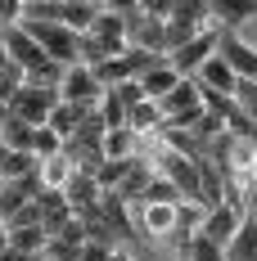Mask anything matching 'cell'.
Here are the masks:
<instances>
[{
  "label": "cell",
  "mask_w": 257,
  "mask_h": 261,
  "mask_svg": "<svg viewBox=\"0 0 257 261\" xmlns=\"http://www.w3.org/2000/svg\"><path fill=\"white\" fill-rule=\"evenodd\" d=\"M127 18L122 14H113L108 5L100 9V18L90 23V32L81 36V63L86 68H95L104 59H118V54H127Z\"/></svg>",
  "instance_id": "cell-1"
},
{
  "label": "cell",
  "mask_w": 257,
  "mask_h": 261,
  "mask_svg": "<svg viewBox=\"0 0 257 261\" xmlns=\"http://www.w3.org/2000/svg\"><path fill=\"white\" fill-rule=\"evenodd\" d=\"M203 27H207V5L203 0H180V5H172V14H167V23H162V50L176 54L180 45H190Z\"/></svg>",
  "instance_id": "cell-2"
},
{
  "label": "cell",
  "mask_w": 257,
  "mask_h": 261,
  "mask_svg": "<svg viewBox=\"0 0 257 261\" xmlns=\"http://www.w3.org/2000/svg\"><path fill=\"white\" fill-rule=\"evenodd\" d=\"M54 104H59V90H45V86H23V90L9 99V113L36 130V126H45V117H50Z\"/></svg>",
  "instance_id": "cell-3"
},
{
  "label": "cell",
  "mask_w": 257,
  "mask_h": 261,
  "mask_svg": "<svg viewBox=\"0 0 257 261\" xmlns=\"http://www.w3.org/2000/svg\"><path fill=\"white\" fill-rule=\"evenodd\" d=\"M217 41H221V32H212V27H203L190 45H180L176 54H167V63H172V72L176 77H190V72H199L207 59L217 54Z\"/></svg>",
  "instance_id": "cell-4"
},
{
  "label": "cell",
  "mask_w": 257,
  "mask_h": 261,
  "mask_svg": "<svg viewBox=\"0 0 257 261\" xmlns=\"http://www.w3.org/2000/svg\"><path fill=\"white\" fill-rule=\"evenodd\" d=\"M59 99L63 104H81V108H95L104 99V86L90 77V68L86 63H73L68 72H63V86H59Z\"/></svg>",
  "instance_id": "cell-5"
},
{
  "label": "cell",
  "mask_w": 257,
  "mask_h": 261,
  "mask_svg": "<svg viewBox=\"0 0 257 261\" xmlns=\"http://www.w3.org/2000/svg\"><path fill=\"white\" fill-rule=\"evenodd\" d=\"M217 54L226 59V68H230L239 81H257V50L244 41V36H239V32H221Z\"/></svg>",
  "instance_id": "cell-6"
},
{
  "label": "cell",
  "mask_w": 257,
  "mask_h": 261,
  "mask_svg": "<svg viewBox=\"0 0 257 261\" xmlns=\"http://www.w3.org/2000/svg\"><path fill=\"white\" fill-rule=\"evenodd\" d=\"M63 198H68V207H73V216L77 221H90L95 212H100V185H95V176H86V171H73L68 176V185H63Z\"/></svg>",
  "instance_id": "cell-7"
},
{
  "label": "cell",
  "mask_w": 257,
  "mask_h": 261,
  "mask_svg": "<svg viewBox=\"0 0 257 261\" xmlns=\"http://www.w3.org/2000/svg\"><path fill=\"white\" fill-rule=\"evenodd\" d=\"M36 212H41V230H45V239H59L68 225H73V207H68L63 189H41V194H36Z\"/></svg>",
  "instance_id": "cell-8"
},
{
  "label": "cell",
  "mask_w": 257,
  "mask_h": 261,
  "mask_svg": "<svg viewBox=\"0 0 257 261\" xmlns=\"http://www.w3.org/2000/svg\"><path fill=\"white\" fill-rule=\"evenodd\" d=\"M158 113H162V122H176V117H199L203 113V90H199V81L180 77V86L158 104Z\"/></svg>",
  "instance_id": "cell-9"
},
{
  "label": "cell",
  "mask_w": 257,
  "mask_h": 261,
  "mask_svg": "<svg viewBox=\"0 0 257 261\" xmlns=\"http://www.w3.org/2000/svg\"><path fill=\"white\" fill-rule=\"evenodd\" d=\"M131 225H135V239H167L172 230H176V203H172V207H167V203L135 207Z\"/></svg>",
  "instance_id": "cell-10"
},
{
  "label": "cell",
  "mask_w": 257,
  "mask_h": 261,
  "mask_svg": "<svg viewBox=\"0 0 257 261\" xmlns=\"http://www.w3.org/2000/svg\"><path fill=\"white\" fill-rule=\"evenodd\" d=\"M248 18H257V0H212L207 5V27L212 32H235Z\"/></svg>",
  "instance_id": "cell-11"
},
{
  "label": "cell",
  "mask_w": 257,
  "mask_h": 261,
  "mask_svg": "<svg viewBox=\"0 0 257 261\" xmlns=\"http://www.w3.org/2000/svg\"><path fill=\"white\" fill-rule=\"evenodd\" d=\"M239 221H244V212H239V207H226V203H221V207H212V212L203 216V230H199V234H203L207 243H217V248L226 252V243L235 239Z\"/></svg>",
  "instance_id": "cell-12"
},
{
  "label": "cell",
  "mask_w": 257,
  "mask_h": 261,
  "mask_svg": "<svg viewBox=\"0 0 257 261\" xmlns=\"http://www.w3.org/2000/svg\"><path fill=\"white\" fill-rule=\"evenodd\" d=\"M0 36H5V54H9V63H18L23 72H32V68H41V63H45L41 45L27 36L23 27H9V32H0Z\"/></svg>",
  "instance_id": "cell-13"
},
{
  "label": "cell",
  "mask_w": 257,
  "mask_h": 261,
  "mask_svg": "<svg viewBox=\"0 0 257 261\" xmlns=\"http://www.w3.org/2000/svg\"><path fill=\"white\" fill-rule=\"evenodd\" d=\"M194 167H199V207L212 212L226 203V176L217 171V162L212 158H194Z\"/></svg>",
  "instance_id": "cell-14"
},
{
  "label": "cell",
  "mask_w": 257,
  "mask_h": 261,
  "mask_svg": "<svg viewBox=\"0 0 257 261\" xmlns=\"http://www.w3.org/2000/svg\"><path fill=\"white\" fill-rule=\"evenodd\" d=\"M100 221H104V230L113 234V243L118 239H135V225H131V207L118 198V194H104L100 198Z\"/></svg>",
  "instance_id": "cell-15"
},
{
  "label": "cell",
  "mask_w": 257,
  "mask_h": 261,
  "mask_svg": "<svg viewBox=\"0 0 257 261\" xmlns=\"http://www.w3.org/2000/svg\"><path fill=\"white\" fill-rule=\"evenodd\" d=\"M104 5H95V0H63V14H59V23L68 27L73 36H86L90 32V23L100 18Z\"/></svg>",
  "instance_id": "cell-16"
},
{
  "label": "cell",
  "mask_w": 257,
  "mask_h": 261,
  "mask_svg": "<svg viewBox=\"0 0 257 261\" xmlns=\"http://www.w3.org/2000/svg\"><path fill=\"white\" fill-rule=\"evenodd\" d=\"M176 86H180V77L172 72V63H158V68H149V72L140 77V90H145V99H149V104H162Z\"/></svg>",
  "instance_id": "cell-17"
},
{
  "label": "cell",
  "mask_w": 257,
  "mask_h": 261,
  "mask_svg": "<svg viewBox=\"0 0 257 261\" xmlns=\"http://www.w3.org/2000/svg\"><path fill=\"white\" fill-rule=\"evenodd\" d=\"M86 113H90V108H81V104H63V99H59V104L50 108V117H45V126H50L59 140H73V135H77V126L86 122Z\"/></svg>",
  "instance_id": "cell-18"
},
{
  "label": "cell",
  "mask_w": 257,
  "mask_h": 261,
  "mask_svg": "<svg viewBox=\"0 0 257 261\" xmlns=\"http://www.w3.org/2000/svg\"><path fill=\"white\" fill-rule=\"evenodd\" d=\"M149 180H154V167H149L145 158H135V162H131V171H127V180L118 185L113 194H118V198H122L127 207H135V203H140V194L149 189Z\"/></svg>",
  "instance_id": "cell-19"
},
{
  "label": "cell",
  "mask_w": 257,
  "mask_h": 261,
  "mask_svg": "<svg viewBox=\"0 0 257 261\" xmlns=\"http://www.w3.org/2000/svg\"><path fill=\"white\" fill-rule=\"evenodd\" d=\"M253 257H257V221H253V216H244L239 230H235V239L226 243L221 261H253Z\"/></svg>",
  "instance_id": "cell-20"
},
{
  "label": "cell",
  "mask_w": 257,
  "mask_h": 261,
  "mask_svg": "<svg viewBox=\"0 0 257 261\" xmlns=\"http://www.w3.org/2000/svg\"><path fill=\"white\" fill-rule=\"evenodd\" d=\"M104 158H118V162L140 158V135H135V130H127V126L104 130Z\"/></svg>",
  "instance_id": "cell-21"
},
{
  "label": "cell",
  "mask_w": 257,
  "mask_h": 261,
  "mask_svg": "<svg viewBox=\"0 0 257 261\" xmlns=\"http://www.w3.org/2000/svg\"><path fill=\"white\" fill-rule=\"evenodd\" d=\"M41 162H36V153H9L5 149V158H0V185L9 180H23V176H32Z\"/></svg>",
  "instance_id": "cell-22"
},
{
  "label": "cell",
  "mask_w": 257,
  "mask_h": 261,
  "mask_svg": "<svg viewBox=\"0 0 257 261\" xmlns=\"http://www.w3.org/2000/svg\"><path fill=\"white\" fill-rule=\"evenodd\" d=\"M32 135H36V130L27 126V122H18V117H9V126L0 130V144H5L9 153H32Z\"/></svg>",
  "instance_id": "cell-23"
},
{
  "label": "cell",
  "mask_w": 257,
  "mask_h": 261,
  "mask_svg": "<svg viewBox=\"0 0 257 261\" xmlns=\"http://www.w3.org/2000/svg\"><path fill=\"white\" fill-rule=\"evenodd\" d=\"M131 162H135V158H131ZM131 162H118V158H104V162H100V171H95V185H100V194H113L118 185L127 180Z\"/></svg>",
  "instance_id": "cell-24"
},
{
  "label": "cell",
  "mask_w": 257,
  "mask_h": 261,
  "mask_svg": "<svg viewBox=\"0 0 257 261\" xmlns=\"http://www.w3.org/2000/svg\"><path fill=\"white\" fill-rule=\"evenodd\" d=\"M95 113H100L104 130H118V126H127V108H122V99H118V90H104V99L95 104Z\"/></svg>",
  "instance_id": "cell-25"
},
{
  "label": "cell",
  "mask_w": 257,
  "mask_h": 261,
  "mask_svg": "<svg viewBox=\"0 0 257 261\" xmlns=\"http://www.w3.org/2000/svg\"><path fill=\"white\" fill-rule=\"evenodd\" d=\"M73 171H77V167H73L63 153H59V158H45V162H41V185H45V189H63Z\"/></svg>",
  "instance_id": "cell-26"
},
{
  "label": "cell",
  "mask_w": 257,
  "mask_h": 261,
  "mask_svg": "<svg viewBox=\"0 0 257 261\" xmlns=\"http://www.w3.org/2000/svg\"><path fill=\"white\" fill-rule=\"evenodd\" d=\"M154 203H167V207H172V203H180L176 185H172V180H162V176H154V180H149V189L140 194V207H154Z\"/></svg>",
  "instance_id": "cell-27"
},
{
  "label": "cell",
  "mask_w": 257,
  "mask_h": 261,
  "mask_svg": "<svg viewBox=\"0 0 257 261\" xmlns=\"http://www.w3.org/2000/svg\"><path fill=\"white\" fill-rule=\"evenodd\" d=\"M32 153H36V162L59 158V153H63V140H59L50 126H36V135H32Z\"/></svg>",
  "instance_id": "cell-28"
},
{
  "label": "cell",
  "mask_w": 257,
  "mask_h": 261,
  "mask_svg": "<svg viewBox=\"0 0 257 261\" xmlns=\"http://www.w3.org/2000/svg\"><path fill=\"white\" fill-rule=\"evenodd\" d=\"M230 99H235V108L257 126V81H235V95H230Z\"/></svg>",
  "instance_id": "cell-29"
},
{
  "label": "cell",
  "mask_w": 257,
  "mask_h": 261,
  "mask_svg": "<svg viewBox=\"0 0 257 261\" xmlns=\"http://www.w3.org/2000/svg\"><path fill=\"white\" fill-rule=\"evenodd\" d=\"M185 261H221V248L207 243L203 234H194V239H190V248H185Z\"/></svg>",
  "instance_id": "cell-30"
},
{
  "label": "cell",
  "mask_w": 257,
  "mask_h": 261,
  "mask_svg": "<svg viewBox=\"0 0 257 261\" xmlns=\"http://www.w3.org/2000/svg\"><path fill=\"white\" fill-rule=\"evenodd\" d=\"M118 248H108V243H95V239H86L81 243V261H113Z\"/></svg>",
  "instance_id": "cell-31"
},
{
  "label": "cell",
  "mask_w": 257,
  "mask_h": 261,
  "mask_svg": "<svg viewBox=\"0 0 257 261\" xmlns=\"http://www.w3.org/2000/svg\"><path fill=\"white\" fill-rule=\"evenodd\" d=\"M113 90H118L122 108H135V104H145V90H140V81H127V86H113Z\"/></svg>",
  "instance_id": "cell-32"
},
{
  "label": "cell",
  "mask_w": 257,
  "mask_h": 261,
  "mask_svg": "<svg viewBox=\"0 0 257 261\" xmlns=\"http://www.w3.org/2000/svg\"><path fill=\"white\" fill-rule=\"evenodd\" d=\"M0 261H36V257H23V252H14V248H5V252H0Z\"/></svg>",
  "instance_id": "cell-33"
},
{
  "label": "cell",
  "mask_w": 257,
  "mask_h": 261,
  "mask_svg": "<svg viewBox=\"0 0 257 261\" xmlns=\"http://www.w3.org/2000/svg\"><path fill=\"white\" fill-rule=\"evenodd\" d=\"M9 117H14V113H9V104H0V130L9 126Z\"/></svg>",
  "instance_id": "cell-34"
},
{
  "label": "cell",
  "mask_w": 257,
  "mask_h": 261,
  "mask_svg": "<svg viewBox=\"0 0 257 261\" xmlns=\"http://www.w3.org/2000/svg\"><path fill=\"white\" fill-rule=\"evenodd\" d=\"M9 68V54H5V36H0V72Z\"/></svg>",
  "instance_id": "cell-35"
},
{
  "label": "cell",
  "mask_w": 257,
  "mask_h": 261,
  "mask_svg": "<svg viewBox=\"0 0 257 261\" xmlns=\"http://www.w3.org/2000/svg\"><path fill=\"white\" fill-rule=\"evenodd\" d=\"M9 248V230H5V221H0V252Z\"/></svg>",
  "instance_id": "cell-36"
},
{
  "label": "cell",
  "mask_w": 257,
  "mask_h": 261,
  "mask_svg": "<svg viewBox=\"0 0 257 261\" xmlns=\"http://www.w3.org/2000/svg\"><path fill=\"white\" fill-rule=\"evenodd\" d=\"M113 261H135V257H127V252H113Z\"/></svg>",
  "instance_id": "cell-37"
},
{
  "label": "cell",
  "mask_w": 257,
  "mask_h": 261,
  "mask_svg": "<svg viewBox=\"0 0 257 261\" xmlns=\"http://www.w3.org/2000/svg\"><path fill=\"white\" fill-rule=\"evenodd\" d=\"M0 158H5V144H0Z\"/></svg>",
  "instance_id": "cell-38"
},
{
  "label": "cell",
  "mask_w": 257,
  "mask_h": 261,
  "mask_svg": "<svg viewBox=\"0 0 257 261\" xmlns=\"http://www.w3.org/2000/svg\"><path fill=\"white\" fill-rule=\"evenodd\" d=\"M253 261H257V257H253Z\"/></svg>",
  "instance_id": "cell-39"
}]
</instances>
